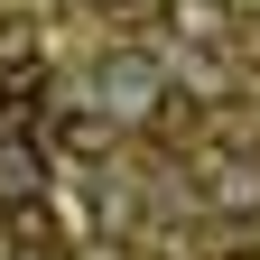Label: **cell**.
I'll return each instance as SVG.
<instances>
[{
  "label": "cell",
  "mask_w": 260,
  "mask_h": 260,
  "mask_svg": "<svg viewBox=\"0 0 260 260\" xmlns=\"http://www.w3.org/2000/svg\"><path fill=\"white\" fill-rule=\"evenodd\" d=\"M195 186H205L223 214H260V168L251 158H195Z\"/></svg>",
  "instance_id": "cell-2"
},
{
  "label": "cell",
  "mask_w": 260,
  "mask_h": 260,
  "mask_svg": "<svg viewBox=\"0 0 260 260\" xmlns=\"http://www.w3.org/2000/svg\"><path fill=\"white\" fill-rule=\"evenodd\" d=\"M56 149H65V158H103V149H112V112H65V121H56Z\"/></svg>",
  "instance_id": "cell-5"
},
{
  "label": "cell",
  "mask_w": 260,
  "mask_h": 260,
  "mask_svg": "<svg viewBox=\"0 0 260 260\" xmlns=\"http://www.w3.org/2000/svg\"><path fill=\"white\" fill-rule=\"evenodd\" d=\"M93 84H103V112L112 121H149L158 103H168V75H158V56H140V47H112Z\"/></svg>",
  "instance_id": "cell-1"
},
{
  "label": "cell",
  "mask_w": 260,
  "mask_h": 260,
  "mask_svg": "<svg viewBox=\"0 0 260 260\" xmlns=\"http://www.w3.org/2000/svg\"><path fill=\"white\" fill-rule=\"evenodd\" d=\"M168 19H177V38H195V47L233 38V10H223V0H168Z\"/></svg>",
  "instance_id": "cell-4"
},
{
  "label": "cell",
  "mask_w": 260,
  "mask_h": 260,
  "mask_svg": "<svg viewBox=\"0 0 260 260\" xmlns=\"http://www.w3.org/2000/svg\"><path fill=\"white\" fill-rule=\"evenodd\" d=\"M28 195H47V149L38 140H0V205H28Z\"/></svg>",
  "instance_id": "cell-3"
},
{
  "label": "cell",
  "mask_w": 260,
  "mask_h": 260,
  "mask_svg": "<svg viewBox=\"0 0 260 260\" xmlns=\"http://www.w3.org/2000/svg\"><path fill=\"white\" fill-rule=\"evenodd\" d=\"M19 260H56V251H19Z\"/></svg>",
  "instance_id": "cell-7"
},
{
  "label": "cell",
  "mask_w": 260,
  "mask_h": 260,
  "mask_svg": "<svg viewBox=\"0 0 260 260\" xmlns=\"http://www.w3.org/2000/svg\"><path fill=\"white\" fill-rule=\"evenodd\" d=\"M0 65H38V19H0Z\"/></svg>",
  "instance_id": "cell-6"
}]
</instances>
